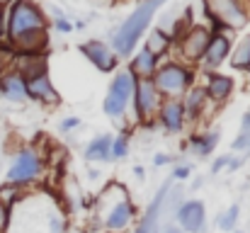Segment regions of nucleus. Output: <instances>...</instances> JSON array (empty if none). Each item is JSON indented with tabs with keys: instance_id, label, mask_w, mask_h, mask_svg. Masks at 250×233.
I'll list each match as a JSON object with an SVG mask.
<instances>
[{
	"instance_id": "f257e3e1",
	"label": "nucleus",
	"mask_w": 250,
	"mask_h": 233,
	"mask_svg": "<svg viewBox=\"0 0 250 233\" xmlns=\"http://www.w3.org/2000/svg\"><path fill=\"white\" fill-rule=\"evenodd\" d=\"M5 44L12 54H46L49 17L34 0H12L5 10Z\"/></svg>"
},
{
	"instance_id": "f03ea898",
	"label": "nucleus",
	"mask_w": 250,
	"mask_h": 233,
	"mask_svg": "<svg viewBox=\"0 0 250 233\" xmlns=\"http://www.w3.org/2000/svg\"><path fill=\"white\" fill-rule=\"evenodd\" d=\"M95 226L104 233H126L139 219V209L122 182H109L92 199Z\"/></svg>"
},
{
	"instance_id": "7ed1b4c3",
	"label": "nucleus",
	"mask_w": 250,
	"mask_h": 233,
	"mask_svg": "<svg viewBox=\"0 0 250 233\" xmlns=\"http://www.w3.org/2000/svg\"><path fill=\"white\" fill-rule=\"evenodd\" d=\"M166 2L167 0H141V2L129 12V17L114 29L109 46H112V51L119 56V61H122V59H131V54L136 51V46H139L141 39L146 37L148 27L153 24L156 12H158Z\"/></svg>"
},
{
	"instance_id": "20e7f679",
	"label": "nucleus",
	"mask_w": 250,
	"mask_h": 233,
	"mask_svg": "<svg viewBox=\"0 0 250 233\" xmlns=\"http://www.w3.org/2000/svg\"><path fill=\"white\" fill-rule=\"evenodd\" d=\"M204 20L211 32H241L250 22L248 0H202Z\"/></svg>"
},
{
	"instance_id": "39448f33",
	"label": "nucleus",
	"mask_w": 250,
	"mask_h": 233,
	"mask_svg": "<svg viewBox=\"0 0 250 233\" xmlns=\"http://www.w3.org/2000/svg\"><path fill=\"white\" fill-rule=\"evenodd\" d=\"M44 155L37 146H20L12 160L5 170V182L7 185H15L20 190H27V187H34L42 177H44Z\"/></svg>"
},
{
	"instance_id": "423d86ee",
	"label": "nucleus",
	"mask_w": 250,
	"mask_h": 233,
	"mask_svg": "<svg viewBox=\"0 0 250 233\" xmlns=\"http://www.w3.org/2000/svg\"><path fill=\"white\" fill-rule=\"evenodd\" d=\"M151 80L163 100H182V95L192 85H197V68L185 66L175 59H167V61H161L158 71L153 73Z\"/></svg>"
},
{
	"instance_id": "0eeeda50",
	"label": "nucleus",
	"mask_w": 250,
	"mask_h": 233,
	"mask_svg": "<svg viewBox=\"0 0 250 233\" xmlns=\"http://www.w3.org/2000/svg\"><path fill=\"white\" fill-rule=\"evenodd\" d=\"M134 87H136V78L129 73V68L114 71V78H112V83L107 87V95L102 100V112L109 119L119 122L126 114V109L134 100Z\"/></svg>"
},
{
	"instance_id": "6e6552de",
	"label": "nucleus",
	"mask_w": 250,
	"mask_h": 233,
	"mask_svg": "<svg viewBox=\"0 0 250 233\" xmlns=\"http://www.w3.org/2000/svg\"><path fill=\"white\" fill-rule=\"evenodd\" d=\"M209 39H211V29H209L207 24L194 22V24H192V27H189V29H187V32L172 44L175 61L197 68V64H199V59H202V54H204Z\"/></svg>"
},
{
	"instance_id": "1a4fd4ad",
	"label": "nucleus",
	"mask_w": 250,
	"mask_h": 233,
	"mask_svg": "<svg viewBox=\"0 0 250 233\" xmlns=\"http://www.w3.org/2000/svg\"><path fill=\"white\" fill-rule=\"evenodd\" d=\"M161 92L156 90L153 80L151 78H144V80H136V87H134V100H131V107H134V117L139 124H156V114L161 109Z\"/></svg>"
},
{
	"instance_id": "9d476101",
	"label": "nucleus",
	"mask_w": 250,
	"mask_h": 233,
	"mask_svg": "<svg viewBox=\"0 0 250 233\" xmlns=\"http://www.w3.org/2000/svg\"><path fill=\"white\" fill-rule=\"evenodd\" d=\"M231 46H233V37L231 32H211V39L197 64V68L202 73H214L219 71L226 61H229V54H231Z\"/></svg>"
},
{
	"instance_id": "9b49d317",
	"label": "nucleus",
	"mask_w": 250,
	"mask_h": 233,
	"mask_svg": "<svg viewBox=\"0 0 250 233\" xmlns=\"http://www.w3.org/2000/svg\"><path fill=\"white\" fill-rule=\"evenodd\" d=\"M175 219L182 233H202L207 226V207L202 199H182L175 209Z\"/></svg>"
},
{
	"instance_id": "f8f14e48",
	"label": "nucleus",
	"mask_w": 250,
	"mask_h": 233,
	"mask_svg": "<svg viewBox=\"0 0 250 233\" xmlns=\"http://www.w3.org/2000/svg\"><path fill=\"white\" fill-rule=\"evenodd\" d=\"M81 54L102 73H114L119 68V56L112 51V46L102 39H87L81 46Z\"/></svg>"
},
{
	"instance_id": "ddd939ff",
	"label": "nucleus",
	"mask_w": 250,
	"mask_h": 233,
	"mask_svg": "<svg viewBox=\"0 0 250 233\" xmlns=\"http://www.w3.org/2000/svg\"><path fill=\"white\" fill-rule=\"evenodd\" d=\"M204 90H207V97H209L211 107H221L231 100V95L236 90V80H233V76L221 73V71L204 73Z\"/></svg>"
},
{
	"instance_id": "4468645a",
	"label": "nucleus",
	"mask_w": 250,
	"mask_h": 233,
	"mask_svg": "<svg viewBox=\"0 0 250 233\" xmlns=\"http://www.w3.org/2000/svg\"><path fill=\"white\" fill-rule=\"evenodd\" d=\"M182 109H185V122L187 124H199L204 117H207V112H209V107H211V102H209V97H207V90H204V85H192L185 95H182Z\"/></svg>"
},
{
	"instance_id": "2eb2a0df",
	"label": "nucleus",
	"mask_w": 250,
	"mask_h": 233,
	"mask_svg": "<svg viewBox=\"0 0 250 233\" xmlns=\"http://www.w3.org/2000/svg\"><path fill=\"white\" fill-rule=\"evenodd\" d=\"M167 194H170V180L161 185V190H158V192H156V197L151 199L148 209H146V212L136 219V229H134V233H156V231H158L161 212H163V207H166Z\"/></svg>"
},
{
	"instance_id": "dca6fc26",
	"label": "nucleus",
	"mask_w": 250,
	"mask_h": 233,
	"mask_svg": "<svg viewBox=\"0 0 250 233\" xmlns=\"http://www.w3.org/2000/svg\"><path fill=\"white\" fill-rule=\"evenodd\" d=\"M27 100L39 102V105H46V107H56L61 102V95L54 87L51 76L44 73V76H37V78H32V80H27Z\"/></svg>"
},
{
	"instance_id": "f3484780",
	"label": "nucleus",
	"mask_w": 250,
	"mask_h": 233,
	"mask_svg": "<svg viewBox=\"0 0 250 233\" xmlns=\"http://www.w3.org/2000/svg\"><path fill=\"white\" fill-rule=\"evenodd\" d=\"M156 122L163 127V131L167 134H182L187 122H185V109L180 100H163L161 109L156 114Z\"/></svg>"
},
{
	"instance_id": "a211bd4d",
	"label": "nucleus",
	"mask_w": 250,
	"mask_h": 233,
	"mask_svg": "<svg viewBox=\"0 0 250 233\" xmlns=\"http://www.w3.org/2000/svg\"><path fill=\"white\" fill-rule=\"evenodd\" d=\"M0 97L12 102V105L27 102V80L20 76L12 66L0 73Z\"/></svg>"
},
{
	"instance_id": "6ab92c4d",
	"label": "nucleus",
	"mask_w": 250,
	"mask_h": 233,
	"mask_svg": "<svg viewBox=\"0 0 250 233\" xmlns=\"http://www.w3.org/2000/svg\"><path fill=\"white\" fill-rule=\"evenodd\" d=\"M24 80H32L37 76H44L49 73V61H46V54H15L12 56V64H10Z\"/></svg>"
},
{
	"instance_id": "aec40b11",
	"label": "nucleus",
	"mask_w": 250,
	"mask_h": 233,
	"mask_svg": "<svg viewBox=\"0 0 250 233\" xmlns=\"http://www.w3.org/2000/svg\"><path fill=\"white\" fill-rule=\"evenodd\" d=\"M158 66H161V59L153 56L146 46H141L139 51L131 54V61H129L126 68H129V73L136 80H144V78H153V73L158 71Z\"/></svg>"
},
{
	"instance_id": "412c9836",
	"label": "nucleus",
	"mask_w": 250,
	"mask_h": 233,
	"mask_svg": "<svg viewBox=\"0 0 250 233\" xmlns=\"http://www.w3.org/2000/svg\"><path fill=\"white\" fill-rule=\"evenodd\" d=\"M109 151H112V136L109 134H97L85 146V160L87 163H109L112 160Z\"/></svg>"
},
{
	"instance_id": "4be33fe9",
	"label": "nucleus",
	"mask_w": 250,
	"mask_h": 233,
	"mask_svg": "<svg viewBox=\"0 0 250 233\" xmlns=\"http://www.w3.org/2000/svg\"><path fill=\"white\" fill-rule=\"evenodd\" d=\"M172 37L167 34V29L163 27H153V29H148V39H146V49L153 54V56H158L161 61H163V56H167L170 51H172Z\"/></svg>"
},
{
	"instance_id": "5701e85b",
	"label": "nucleus",
	"mask_w": 250,
	"mask_h": 233,
	"mask_svg": "<svg viewBox=\"0 0 250 233\" xmlns=\"http://www.w3.org/2000/svg\"><path fill=\"white\" fill-rule=\"evenodd\" d=\"M189 146L199 158H209L219 146V131L216 129H207V131L192 134L189 136Z\"/></svg>"
},
{
	"instance_id": "b1692460",
	"label": "nucleus",
	"mask_w": 250,
	"mask_h": 233,
	"mask_svg": "<svg viewBox=\"0 0 250 233\" xmlns=\"http://www.w3.org/2000/svg\"><path fill=\"white\" fill-rule=\"evenodd\" d=\"M229 64L236 71H248L250 73V34L241 37L238 42H233L231 54H229Z\"/></svg>"
},
{
	"instance_id": "393cba45",
	"label": "nucleus",
	"mask_w": 250,
	"mask_h": 233,
	"mask_svg": "<svg viewBox=\"0 0 250 233\" xmlns=\"http://www.w3.org/2000/svg\"><path fill=\"white\" fill-rule=\"evenodd\" d=\"M238 219H241V207H238V204H231L226 212H221V214H219V219H216V226H219V231H224V233L236 231V224H238Z\"/></svg>"
},
{
	"instance_id": "a878e982",
	"label": "nucleus",
	"mask_w": 250,
	"mask_h": 233,
	"mask_svg": "<svg viewBox=\"0 0 250 233\" xmlns=\"http://www.w3.org/2000/svg\"><path fill=\"white\" fill-rule=\"evenodd\" d=\"M129 146H131L129 131H122V134L112 136V151H109V158H112V160H124V158L129 155Z\"/></svg>"
},
{
	"instance_id": "bb28decb",
	"label": "nucleus",
	"mask_w": 250,
	"mask_h": 233,
	"mask_svg": "<svg viewBox=\"0 0 250 233\" xmlns=\"http://www.w3.org/2000/svg\"><path fill=\"white\" fill-rule=\"evenodd\" d=\"M24 199V190H20V187H15V185H0V202L7 207V209H15L20 202Z\"/></svg>"
},
{
	"instance_id": "cd10ccee",
	"label": "nucleus",
	"mask_w": 250,
	"mask_h": 233,
	"mask_svg": "<svg viewBox=\"0 0 250 233\" xmlns=\"http://www.w3.org/2000/svg\"><path fill=\"white\" fill-rule=\"evenodd\" d=\"M241 158H236V155H219L214 163H211V175H219L221 170H238L241 168Z\"/></svg>"
},
{
	"instance_id": "c85d7f7f",
	"label": "nucleus",
	"mask_w": 250,
	"mask_h": 233,
	"mask_svg": "<svg viewBox=\"0 0 250 233\" xmlns=\"http://www.w3.org/2000/svg\"><path fill=\"white\" fill-rule=\"evenodd\" d=\"M231 148L246 153V158H248V153H250V127H241V129H238V134H236Z\"/></svg>"
},
{
	"instance_id": "c756f323",
	"label": "nucleus",
	"mask_w": 250,
	"mask_h": 233,
	"mask_svg": "<svg viewBox=\"0 0 250 233\" xmlns=\"http://www.w3.org/2000/svg\"><path fill=\"white\" fill-rule=\"evenodd\" d=\"M51 27H54L59 34H71V32H73V20H68L66 15H61V17H54V20H51Z\"/></svg>"
},
{
	"instance_id": "7c9ffc66",
	"label": "nucleus",
	"mask_w": 250,
	"mask_h": 233,
	"mask_svg": "<svg viewBox=\"0 0 250 233\" xmlns=\"http://www.w3.org/2000/svg\"><path fill=\"white\" fill-rule=\"evenodd\" d=\"M12 56H15V54H12V49H10L5 42H0V73L10 68V64H12Z\"/></svg>"
},
{
	"instance_id": "2f4dec72",
	"label": "nucleus",
	"mask_w": 250,
	"mask_h": 233,
	"mask_svg": "<svg viewBox=\"0 0 250 233\" xmlns=\"http://www.w3.org/2000/svg\"><path fill=\"white\" fill-rule=\"evenodd\" d=\"M10 224H12V209H7V207L0 202V233L10 231Z\"/></svg>"
},
{
	"instance_id": "473e14b6",
	"label": "nucleus",
	"mask_w": 250,
	"mask_h": 233,
	"mask_svg": "<svg viewBox=\"0 0 250 233\" xmlns=\"http://www.w3.org/2000/svg\"><path fill=\"white\" fill-rule=\"evenodd\" d=\"M78 127H81V117H76V114L61 119V124H59V129H61L63 134H68V131H73V129H78Z\"/></svg>"
},
{
	"instance_id": "72a5a7b5",
	"label": "nucleus",
	"mask_w": 250,
	"mask_h": 233,
	"mask_svg": "<svg viewBox=\"0 0 250 233\" xmlns=\"http://www.w3.org/2000/svg\"><path fill=\"white\" fill-rule=\"evenodd\" d=\"M189 175H192V165H177V168L172 170V180H177V182L189 180Z\"/></svg>"
},
{
	"instance_id": "f704fd0d",
	"label": "nucleus",
	"mask_w": 250,
	"mask_h": 233,
	"mask_svg": "<svg viewBox=\"0 0 250 233\" xmlns=\"http://www.w3.org/2000/svg\"><path fill=\"white\" fill-rule=\"evenodd\" d=\"M170 160H172V155H167V153H156L153 155V165H156V168H166Z\"/></svg>"
},
{
	"instance_id": "c9c22d12",
	"label": "nucleus",
	"mask_w": 250,
	"mask_h": 233,
	"mask_svg": "<svg viewBox=\"0 0 250 233\" xmlns=\"http://www.w3.org/2000/svg\"><path fill=\"white\" fill-rule=\"evenodd\" d=\"M0 42H5V12L0 10Z\"/></svg>"
},
{
	"instance_id": "e433bc0d",
	"label": "nucleus",
	"mask_w": 250,
	"mask_h": 233,
	"mask_svg": "<svg viewBox=\"0 0 250 233\" xmlns=\"http://www.w3.org/2000/svg\"><path fill=\"white\" fill-rule=\"evenodd\" d=\"M134 175H136L139 180H144V177H146V170H144V165H134Z\"/></svg>"
},
{
	"instance_id": "4c0bfd02",
	"label": "nucleus",
	"mask_w": 250,
	"mask_h": 233,
	"mask_svg": "<svg viewBox=\"0 0 250 233\" xmlns=\"http://www.w3.org/2000/svg\"><path fill=\"white\" fill-rule=\"evenodd\" d=\"M156 233H182L177 226H167V229H163V231H156Z\"/></svg>"
},
{
	"instance_id": "58836bf2",
	"label": "nucleus",
	"mask_w": 250,
	"mask_h": 233,
	"mask_svg": "<svg viewBox=\"0 0 250 233\" xmlns=\"http://www.w3.org/2000/svg\"><path fill=\"white\" fill-rule=\"evenodd\" d=\"M87 175H90V180H97V177H100V170H90Z\"/></svg>"
},
{
	"instance_id": "ea45409f",
	"label": "nucleus",
	"mask_w": 250,
	"mask_h": 233,
	"mask_svg": "<svg viewBox=\"0 0 250 233\" xmlns=\"http://www.w3.org/2000/svg\"><path fill=\"white\" fill-rule=\"evenodd\" d=\"M10 2H12V0H0V10H5V7H7Z\"/></svg>"
},
{
	"instance_id": "a19ab883",
	"label": "nucleus",
	"mask_w": 250,
	"mask_h": 233,
	"mask_svg": "<svg viewBox=\"0 0 250 233\" xmlns=\"http://www.w3.org/2000/svg\"><path fill=\"white\" fill-rule=\"evenodd\" d=\"M233 233H243V231H233Z\"/></svg>"
},
{
	"instance_id": "79ce46f5",
	"label": "nucleus",
	"mask_w": 250,
	"mask_h": 233,
	"mask_svg": "<svg viewBox=\"0 0 250 233\" xmlns=\"http://www.w3.org/2000/svg\"><path fill=\"white\" fill-rule=\"evenodd\" d=\"M248 7H250V0H248Z\"/></svg>"
}]
</instances>
